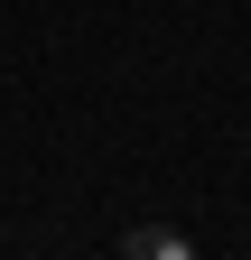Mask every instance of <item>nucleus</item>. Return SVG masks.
Masks as SVG:
<instances>
[{
    "mask_svg": "<svg viewBox=\"0 0 251 260\" xmlns=\"http://www.w3.org/2000/svg\"><path fill=\"white\" fill-rule=\"evenodd\" d=\"M121 251H131V260H196V242H186V233H168V223H140V233H121Z\"/></svg>",
    "mask_w": 251,
    "mask_h": 260,
    "instance_id": "nucleus-1",
    "label": "nucleus"
}]
</instances>
